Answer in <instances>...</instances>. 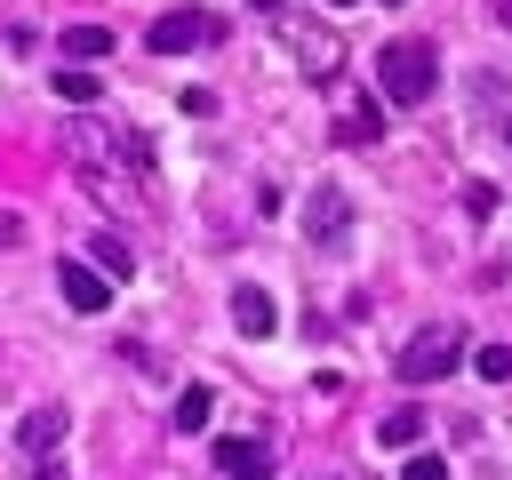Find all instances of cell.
<instances>
[{
  "mask_svg": "<svg viewBox=\"0 0 512 480\" xmlns=\"http://www.w3.org/2000/svg\"><path fill=\"white\" fill-rule=\"evenodd\" d=\"M376 88H384V104H400V112L424 104V96L440 88V48L416 40V32H408V40H384V48H376Z\"/></svg>",
  "mask_w": 512,
  "mask_h": 480,
  "instance_id": "obj_1",
  "label": "cell"
},
{
  "mask_svg": "<svg viewBox=\"0 0 512 480\" xmlns=\"http://www.w3.org/2000/svg\"><path fill=\"white\" fill-rule=\"evenodd\" d=\"M456 368H464V336H456V320L416 328V336L400 344V360H392L400 384H440V376H456Z\"/></svg>",
  "mask_w": 512,
  "mask_h": 480,
  "instance_id": "obj_2",
  "label": "cell"
},
{
  "mask_svg": "<svg viewBox=\"0 0 512 480\" xmlns=\"http://www.w3.org/2000/svg\"><path fill=\"white\" fill-rule=\"evenodd\" d=\"M216 40H224V16H208V8H168V16H152V32H144L152 56H184V48H216Z\"/></svg>",
  "mask_w": 512,
  "mask_h": 480,
  "instance_id": "obj_3",
  "label": "cell"
},
{
  "mask_svg": "<svg viewBox=\"0 0 512 480\" xmlns=\"http://www.w3.org/2000/svg\"><path fill=\"white\" fill-rule=\"evenodd\" d=\"M304 232H312L320 248H352V200H344V184H312V200H304Z\"/></svg>",
  "mask_w": 512,
  "mask_h": 480,
  "instance_id": "obj_4",
  "label": "cell"
},
{
  "mask_svg": "<svg viewBox=\"0 0 512 480\" xmlns=\"http://www.w3.org/2000/svg\"><path fill=\"white\" fill-rule=\"evenodd\" d=\"M56 288H64V304H72V312H88V320H96V312H112V280H104L88 256H64V264H56Z\"/></svg>",
  "mask_w": 512,
  "mask_h": 480,
  "instance_id": "obj_5",
  "label": "cell"
},
{
  "mask_svg": "<svg viewBox=\"0 0 512 480\" xmlns=\"http://www.w3.org/2000/svg\"><path fill=\"white\" fill-rule=\"evenodd\" d=\"M216 472H224V480H272V440L224 432V440H216Z\"/></svg>",
  "mask_w": 512,
  "mask_h": 480,
  "instance_id": "obj_6",
  "label": "cell"
},
{
  "mask_svg": "<svg viewBox=\"0 0 512 480\" xmlns=\"http://www.w3.org/2000/svg\"><path fill=\"white\" fill-rule=\"evenodd\" d=\"M64 432H72V424H64V408H32V416L16 424V448H24V464H48V456L64 448Z\"/></svg>",
  "mask_w": 512,
  "mask_h": 480,
  "instance_id": "obj_7",
  "label": "cell"
},
{
  "mask_svg": "<svg viewBox=\"0 0 512 480\" xmlns=\"http://www.w3.org/2000/svg\"><path fill=\"white\" fill-rule=\"evenodd\" d=\"M232 328H240V336H272V328H280V304H272L256 280H240V288H232Z\"/></svg>",
  "mask_w": 512,
  "mask_h": 480,
  "instance_id": "obj_8",
  "label": "cell"
},
{
  "mask_svg": "<svg viewBox=\"0 0 512 480\" xmlns=\"http://www.w3.org/2000/svg\"><path fill=\"white\" fill-rule=\"evenodd\" d=\"M56 48H64V64H104V56H112V48H120V40H112V32H104V24H72V32H64V40H56Z\"/></svg>",
  "mask_w": 512,
  "mask_h": 480,
  "instance_id": "obj_9",
  "label": "cell"
},
{
  "mask_svg": "<svg viewBox=\"0 0 512 480\" xmlns=\"http://www.w3.org/2000/svg\"><path fill=\"white\" fill-rule=\"evenodd\" d=\"M88 264H96L104 280H136V248H128L120 232H96V240H88Z\"/></svg>",
  "mask_w": 512,
  "mask_h": 480,
  "instance_id": "obj_10",
  "label": "cell"
},
{
  "mask_svg": "<svg viewBox=\"0 0 512 480\" xmlns=\"http://www.w3.org/2000/svg\"><path fill=\"white\" fill-rule=\"evenodd\" d=\"M336 136H344V144H376V136H384V104H352V112L336 120Z\"/></svg>",
  "mask_w": 512,
  "mask_h": 480,
  "instance_id": "obj_11",
  "label": "cell"
},
{
  "mask_svg": "<svg viewBox=\"0 0 512 480\" xmlns=\"http://www.w3.org/2000/svg\"><path fill=\"white\" fill-rule=\"evenodd\" d=\"M416 440H424V416H416V408H392V416L376 424V448H416Z\"/></svg>",
  "mask_w": 512,
  "mask_h": 480,
  "instance_id": "obj_12",
  "label": "cell"
},
{
  "mask_svg": "<svg viewBox=\"0 0 512 480\" xmlns=\"http://www.w3.org/2000/svg\"><path fill=\"white\" fill-rule=\"evenodd\" d=\"M208 408H216V392H208V384H184V392H176V432H200Z\"/></svg>",
  "mask_w": 512,
  "mask_h": 480,
  "instance_id": "obj_13",
  "label": "cell"
},
{
  "mask_svg": "<svg viewBox=\"0 0 512 480\" xmlns=\"http://www.w3.org/2000/svg\"><path fill=\"white\" fill-rule=\"evenodd\" d=\"M56 96L64 104H96V72L88 64H56Z\"/></svg>",
  "mask_w": 512,
  "mask_h": 480,
  "instance_id": "obj_14",
  "label": "cell"
},
{
  "mask_svg": "<svg viewBox=\"0 0 512 480\" xmlns=\"http://www.w3.org/2000/svg\"><path fill=\"white\" fill-rule=\"evenodd\" d=\"M472 368H480L488 384H512V344H480V352H472Z\"/></svg>",
  "mask_w": 512,
  "mask_h": 480,
  "instance_id": "obj_15",
  "label": "cell"
},
{
  "mask_svg": "<svg viewBox=\"0 0 512 480\" xmlns=\"http://www.w3.org/2000/svg\"><path fill=\"white\" fill-rule=\"evenodd\" d=\"M336 64H344L336 40H312V48H304V72H312V80H336Z\"/></svg>",
  "mask_w": 512,
  "mask_h": 480,
  "instance_id": "obj_16",
  "label": "cell"
},
{
  "mask_svg": "<svg viewBox=\"0 0 512 480\" xmlns=\"http://www.w3.org/2000/svg\"><path fill=\"white\" fill-rule=\"evenodd\" d=\"M400 480H448V456H424V448H416V456H408V472H400Z\"/></svg>",
  "mask_w": 512,
  "mask_h": 480,
  "instance_id": "obj_17",
  "label": "cell"
},
{
  "mask_svg": "<svg viewBox=\"0 0 512 480\" xmlns=\"http://www.w3.org/2000/svg\"><path fill=\"white\" fill-rule=\"evenodd\" d=\"M16 240H24V224H16V216H0V248H16Z\"/></svg>",
  "mask_w": 512,
  "mask_h": 480,
  "instance_id": "obj_18",
  "label": "cell"
},
{
  "mask_svg": "<svg viewBox=\"0 0 512 480\" xmlns=\"http://www.w3.org/2000/svg\"><path fill=\"white\" fill-rule=\"evenodd\" d=\"M32 480H64V456H48V464H32Z\"/></svg>",
  "mask_w": 512,
  "mask_h": 480,
  "instance_id": "obj_19",
  "label": "cell"
},
{
  "mask_svg": "<svg viewBox=\"0 0 512 480\" xmlns=\"http://www.w3.org/2000/svg\"><path fill=\"white\" fill-rule=\"evenodd\" d=\"M496 24H512V0H496Z\"/></svg>",
  "mask_w": 512,
  "mask_h": 480,
  "instance_id": "obj_20",
  "label": "cell"
},
{
  "mask_svg": "<svg viewBox=\"0 0 512 480\" xmlns=\"http://www.w3.org/2000/svg\"><path fill=\"white\" fill-rule=\"evenodd\" d=\"M248 8H280V0H248Z\"/></svg>",
  "mask_w": 512,
  "mask_h": 480,
  "instance_id": "obj_21",
  "label": "cell"
},
{
  "mask_svg": "<svg viewBox=\"0 0 512 480\" xmlns=\"http://www.w3.org/2000/svg\"><path fill=\"white\" fill-rule=\"evenodd\" d=\"M504 144H512V112H504Z\"/></svg>",
  "mask_w": 512,
  "mask_h": 480,
  "instance_id": "obj_22",
  "label": "cell"
},
{
  "mask_svg": "<svg viewBox=\"0 0 512 480\" xmlns=\"http://www.w3.org/2000/svg\"><path fill=\"white\" fill-rule=\"evenodd\" d=\"M328 8H352V0H328Z\"/></svg>",
  "mask_w": 512,
  "mask_h": 480,
  "instance_id": "obj_23",
  "label": "cell"
},
{
  "mask_svg": "<svg viewBox=\"0 0 512 480\" xmlns=\"http://www.w3.org/2000/svg\"><path fill=\"white\" fill-rule=\"evenodd\" d=\"M384 8H400V0H384Z\"/></svg>",
  "mask_w": 512,
  "mask_h": 480,
  "instance_id": "obj_24",
  "label": "cell"
}]
</instances>
